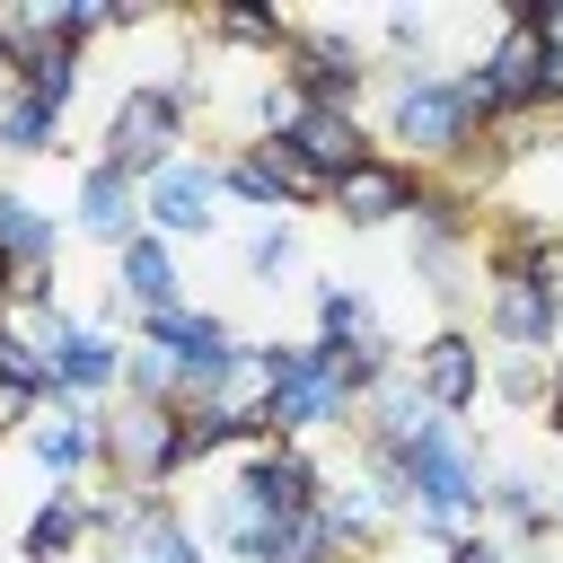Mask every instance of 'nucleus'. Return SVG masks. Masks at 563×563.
Wrapping results in <instances>:
<instances>
[{"instance_id": "f257e3e1", "label": "nucleus", "mask_w": 563, "mask_h": 563, "mask_svg": "<svg viewBox=\"0 0 563 563\" xmlns=\"http://www.w3.org/2000/svg\"><path fill=\"white\" fill-rule=\"evenodd\" d=\"M387 141L405 150V167H413V158H422V167H457V158H475V150L493 141V123L466 106L457 70H405L396 97H387Z\"/></svg>"}, {"instance_id": "f03ea898", "label": "nucleus", "mask_w": 563, "mask_h": 563, "mask_svg": "<svg viewBox=\"0 0 563 563\" xmlns=\"http://www.w3.org/2000/svg\"><path fill=\"white\" fill-rule=\"evenodd\" d=\"M185 114H194V97H185L176 79H132V88L114 97V114H106V158H114L123 176L150 185L158 167H176Z\"/></svg>"}, {"instance_id": "7ed1b4c3", "label": "nucleus", "mask_w": 563, "mask_h": 563, "mask_svg": "<svg viewBox=\"0 0 563 563\" xmlns=\"http://www.w3.org/2000/svg\"><path fill=\"white\" fill-rule=\"evenodd\" d=\"M352 396L334 387V343H290L282 352V387L264 405V440H308L325 422H343Z\"/></svg>"}, {"instance_id": "20e7f679", "label": "nucleus", "mask_w": 563, "mask_h": 563, "mask_svg": "<svg viewBox=\"0 0 563 563\" xmlns=\"http://www.w3.org/2000/svg\"><path fill=\"white\" fill-rule=\"evenodd\" d=\"M361 79H369V62H361V44H352L343 26H290V44H282V88H290L299 106H361Z\"/></svg>"}, {"instance_id": "39448f33", "label": "nucleus", "mask_w": 563, "mask_h": 563, "mask_svg": "<svg viewBox=\"0 0 563 563\" xmlns=\"http://www.w3.org/2000/svg\"><path fill=\"white\" fill-rule=\"evenodd\" d=\"M220 167L211 158H176V167H158L150 185H141V220H150V238H211V220H220Z\"/></svg>"}, {"instance_id": "423d86ee", "label": "nucleus", "mask_w": 563, "mask_h": 563, "mask_svg": "<svg viewBox=\"0 0 563 563\" xmlns=\"http://www.w3.org/2000/svg\"><path fill=\"white\" fill-rule=\"evenodd\" d=\"M106 466L141 493H158L176 475V405H123L106 413Z\"/></svg>"}, {"instance_id": "0eeeda50", "label": "nucleus", "mask_w": 563, "mask_h": 563, "mask_svg": "<svg viewBox=\"0 0 563 563\" xmlns=\"http://www.w3.org/2000/svg\"><path fill=\"white\" fill-rule=\"evenodd\" d=\"M413 194H422V167H405V158L378 150V158H361L352 176H334V202H325V211H334L343 229H387V220L413 211Z\"/></svg>"}, {"instance_id": "6e6552de", "label": "nucleus", "mask_w": 563, "mask_h": 563, "mask_svg": "<svg viewBox=\"0 0 563 563\" xmlns=\"http://www.w3.org/2000/svg\"><path fill=\"white\" fill-rule=\"evenodd\" d=\"M405 369H413V387H422V405H431V413H466V405L484 396V343H475L466 325L422 334V352H413Z\"/></svg>"}, {"instance_id": "1a4fd4ad", "label": "nucleus", "mask_w": 563, "mask_h": 563, "mask_svg": "<svg viewBox=\"0 0 563 563\" xmlns=\"http://www.w3.org/2000/svg\"><path fill=\"white\" fill-rule=\"evenodd\" d=\"M246 501H264L273 519H308L317 493H325V466L299 449V440H273V449H246V475H238Z\"/></svg>"}, {"instance_id": "9d476101", "label": "nucleus", "mask_w": 563, "mask_h": 563, "mask_svg": "<svg viewBox=\"0 0 563 563\" xmlns=\"http://www.w3.org/2000/svg\"><path fill=\"white\" fill-rule=\"evenodd\" d=\"M273 141H290L317 176H352L361 158H378V141L361 132V114H352V106H299V114H290V132H273Z\"/></svg>"}, {"instance_id": "9b49d317", "label": "nucleus", "mask_w": 563, "mask_h": 563, "mask_svg": "<svg viewBox=\"0 0 563 563\" xmlns=\"http://www.w3.org/2000/svg\"><path fill=\"white\" fill-rule=\"evenodd\" d=\"M79 229L123 255V246L141 238V176H123L114 158H88V167H79Z\"/></svg>"}, {"instance_id": "f8f14e48", "label": "nucleus", "mask_w": 563, "mask_h": 563, "mask_svg": "<svg viewBox=\"0 0 563 563\" xmlns=\"http://www.w3.org/2000/svg\"><path fill=\"white\" fill-rule=\"evenodd\" d=\"M484 317H493V334H501L510 352H545L563 308H554L528 273H484Z\"/></svg>"}, {"instance_id": "ddd939ff", "label": "nucleus", "mask_w": 563, "mask_h": 563, "mask_svg": "<svg viewBox=\"0 0 563 563\" xmlns=\"http://www.w3.org/2000/svg\"><path fill=\"white\" fill-rule=\"evenodd\" d=\"M44 369H53V396H62V405H88L97 387H123V343H114L106 325H70Z\"/></svg>"}, {"instance_id": "4468645a", "label": "nucleus", "mask_w": 563, "mask_h": 563, "mask_svg": "<svg viewBox=\"0 0 563 563\" xmlns=\"http://www.w3.org/2000/svg\"><path fill=\"white\" fill-rule=\"evenodd\" d=\"M26 449H35V466H44L53 484H70V475L106 466V413H88V405H62V413H44V422L26 431Z\"/></svg>"}, {"instance_id": "2eb2a0df", "label": "nucleus", "mask_w": 563, "mask_h": 563, "mask_svg": "<svg viewBox=\"0 0 563 563\" xmlns=\"http://www.w3.org/2000/svg\"><path fill=\"white\" fill-rule=\"evenodd\" d=\"M114 282H123V308H141V317L185 308V290H176V255H167V238H150V229L114 255Z\"/></svg>"}, {"instance_id": "dca6fc26", "label": "nucleus", "mask_w": 563, "mask_h": 563, "mask_svg": "<svg viewBox=\"0 0 563 563\" xmlns=\"http://www.w3.org/2000/svg\"><path fill=\"white\" fill-rule=\"evenodd\" d=\"M88 537H97V510H88L79 493H44L18 545H26V563H70V554H79Z\"/></svg>"}, {"instance_id": "f3484780", "label": "nucleus", "mask_w": 563, "mask_h": 563, "mask_svg": "<svg viewBox=\"0 0 563 563\" xmlns=\"http://www.w3.org/2000/svg\"><path fill=\"white\" fill-rule=\"evenodd\" d=\"M282 352L290 343H238V361L220 369V413H238V422H255L264 405H273V387H282Z\"/></svg>"}, {"instance_id": "a211bd4d", "label": "nucleus", "mask_w": 563, "mask_h": 563, "mask_svg": "<svg viewBox=\"0 0 563 563\" xmlns=\"http://www.w3.org/2000/svg\"><path fill=\"white\" fill-rule=\"evenodd\" d=\"M53 246H62V229H53L26 194H9V185H0V255H9L18 273H53Z\"/></svg>"}, {"instance_id": "6ab92c4d", "label": "nucleus", "mask_w": 563, "mask_h": 563, "mask_svg": "<svg viewBox=\"0 0 563 563\" xmlns=\"http://www.w3.org/2000/svg\"><path fill=\"white\" fill-rule=\"evenodd\" d=\"M114 563H202V537H194L167 501H150V510H141V528H132V537H114Z\"/></svg>"}, {"instance_id": "aec40b11", "label": "nucleus", "mask_w": 563, "mask_h": 563, "mask_svg": "<svg viewBox=\"0 0 563 563\" xmlns=\"http://www.w3.org/2000/svg\"><path fill=\"white\" fill-rule=\"evenodd\" d=\"M18 88L44 97V106H70V97H79V44H70V35H35V44L18 53Z\"/></svg>"}, {"instance_id": "412c9836", "label": "nucleus", "mask_w": 563, "mask_h": 563, "mask_svg": "<svg viewBox=\"0 0 563 563\" xmlns=\"http://www.w3.org/2000/svg\"><path fill=\"white\" fill-rule=\"evenodd\" d=\"M220 185H229L238 202H255V211H273V220L290 211V194H282V167H273V150H264V141H246L238 158H220Z\"/></svg>"}, {"instance_id": "4be33fe9", "label": "nucleus", "mask_w": 563, "mask_h": 563, "mask_svg": "<svg viewBox=\"0 0 563 563\" xmlns=\"http://www.w3.org/2000/svg\"><path fill=\"white\" fill-rule=\"evenodd\" d=\"M211 44H229V53H273V62H282L290 26H282V9H211Z\"/></svg>"}, {"instance_id": "5701e85b", "label": "nucleus", "mask_w": 563, "mask_h": 563, "mask_svg": "<svg viewBox=\"0 0 563 563\" xmlns=\"http://www.w3.org/2000/svg\"><path fill=\"white\" fill-rule=\"evenodd\" d=\"M317 343H378V317H369V299L361 290H343V282H325L317 290Z\"/></svg>"}, {"instance_id": "b1692460", "label": "nucleus", "mask_w": 563, "mask_h": 563, "mask_svg": "<svg viewBox=\"0 0 563 563\" xmlns=\"http://www.w3.org/2000/svg\"><path fill=\"white\" fill-rule=\"evenodd\" d=\"M123 387H132V405H185V369H176V352H158V343L123 352Z\"/></svg>"}, {"instance_id": "393cba45", "label": "nucleus", "mask_w": 563, "mask_h": 563, "mask_svg": "<svg viewBox=\"0 0 563 563\" xmlns=\"http://www.w3.org/2000/svg\"><path fill=\"white\" fill-rule=\"evenodd\" d=\"M53 132H62V106H44V97H26V88L0 106V150L35 158V150H53Z\"/></svg>"}, {"instance_id": "a878e982", "label": "nucleus", "mask_w": 563, "mask_h": 563, "mask_svg": "<svg viewBox=\"0 0 563 563\" xmlns=\"http://www.w3.org/2000/svg\"><path fill=\"white\" fill-rule=\"evenodd\" d=\"M484 501H493V510H501L519 537H545V528H554V501H545V484H528V475H501Z\"/></svg>"}, {"instance_id": "bb28decb", "label": "nucleus", "mask_w": 563, "mask_h": 563, "mask_svg": "<svg viewBox=\"0 0 563 563\" xmlns=\"http://www.w3.org/2000/svg\"><path fill=\"white\" fill-rule=\"evenodd\" d=\"M246 273H255L264 290H282V282L299 273V238H290V220H264V229H255V246H246Z\"/></svg>"}, {"instance_id": "cd10ccee", "label": "nucleus", "mask_w": 563, "mask_h": 563, "mask_svg": "<svg viewBox=\"0 0 563 563\" xmlns=\"http://www.w3.org/2000/svg\"><path fill=\"white\" fill-rule=\"evenodd\" d=\"M44 405H53V378H0V431H35Z\"/></svg>"}, {"instance_id": "c85d7f7f", "label": "nucleus", "mask_w": 563, "mask_h": 563, "mask_svg": "<svg viewBox=\"0 0 563 563\" xmlns=\"http://www.w3.org/2000/svg\"><path fill=\"white\" fill-rule=\"evenodd\" d=\"M493 387H501L510 405H537L554 378H545V361H537V352H519V361H501V369H493Z\"/></svg>"}, {"instance_id": "c756f323", "label": "nucleus", "mask_w": 563, "mask_h": 563, "mask_svg": "<svg viewBox=\"0 0 563 563\" xmlns=\"http://www.w3.org/2000/svg\"><path fill=\"white\" fill-rule=\"evenodd\" d=\"M510 18H519V26H537V35H545V53L563 62V0H510Z\"/></svg>"}, {"instance_id": "7c9ffc66", "label": "nucleus", "mask_w": 563, "mask_h": 563, "mask_svg": "<svg viewBox=\"0 0 563 563\" xmlns=\"http://www.w3.org/2000/svg\"><path fill=\"white\" fill-rule=\"evenodd\" d=\"M449 563H510V554H501V537H457Z\"/></svg>"}, {"instance_id": "2f4dec72", "label": "nucleus", "mask_w": 563, "mask_h": 563, "mask_svg": "<svg viewBox=\"0 0 563 563\" xmlns=\"http://www.w3.org/2000/svg\"><path fill=\"white\" fill-rule=\"evenodd\" d=\"M545 431L563 440V369H554V387H545Z\"/></svg>"}, {"instance_id": "473e14b6", "label": "nucleus", "mask_w": 563, "mask_h": 563, "mask_svg": "<svg viewBox=\"0 0 563 563\" xmlns=\"http://www.w3.org/2000/svg\"><path fill=\"white\" fill-rule=\"evenodd\" d=\"M9 299H18V264L0 255V308H9Z\"/></svg>"}, {"instance_id": "72a5a7b5", "label": "nucleus", "mask_w": 563, "mask_h": 563, "mask_svg": "<svg viewBox=\"0 0 563 563\" xmlns=\"http://www.w3.org/2000/svg\"><path fill=\"white\" fill-rule=\"evenodd\" d=\"M554 528H563V493H554Z\"/></svg>"}]
</instances>
